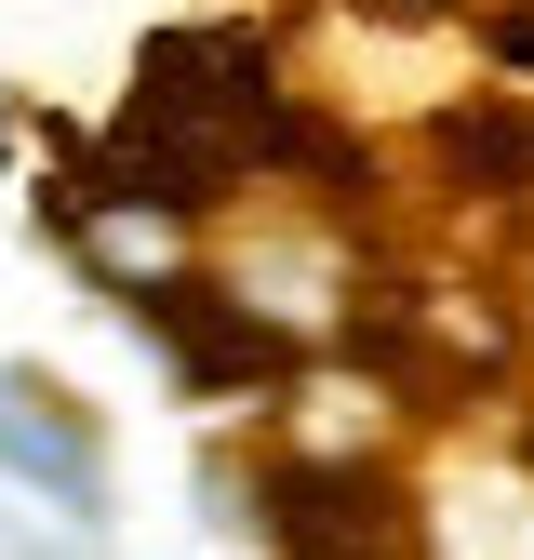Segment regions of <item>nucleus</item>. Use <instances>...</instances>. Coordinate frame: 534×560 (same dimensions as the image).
Here are the masks:
<instances>
[{
  "instance_id": "3",
  "label": "nucleus",
  "mask_w": 534,
  "mask_h": 560,
  "mask_svg": "<svg viewBox=\"0 0 534 560\" xmlns=\"http://www.w3.org/2000/svg\"><path fill=\"white\" fill-rule=\"evenodd\" d=\"M481 54H495V67H508V81H534V0H508V14H495V27H481Z\"/></svg>"
},
{
  "instance_id": "1",
  "label": "nucleus",
  "mask_w": 534,
  "mask_h": 560,
  "mask_svg": "<svg viewBox=\"0 0 534 560\" xmlns=\"http://www.w3.org/2000/svg\"><path fill=\"white\" fill-rule=\"evenodd\" d=\"M254 521L281 560H415V508L361 454H281L254 480Z\"/></svg>"
},
{
  "instance_id": "2",
  "label": "nucleus",
  "mask_w": 534,
  "mask_h": 560,
  "mask_svg": "<svg viewBox=\"0 0 534 560\" xmlns=\"http://www.w3.org/2000/svg\"><path fill=\"white\" fill-rule=\"evenodd\" d=\"M441 174L467 187V200H534V107H508V94H467V107H441Z\"/></svg>"
}]
</instances>
